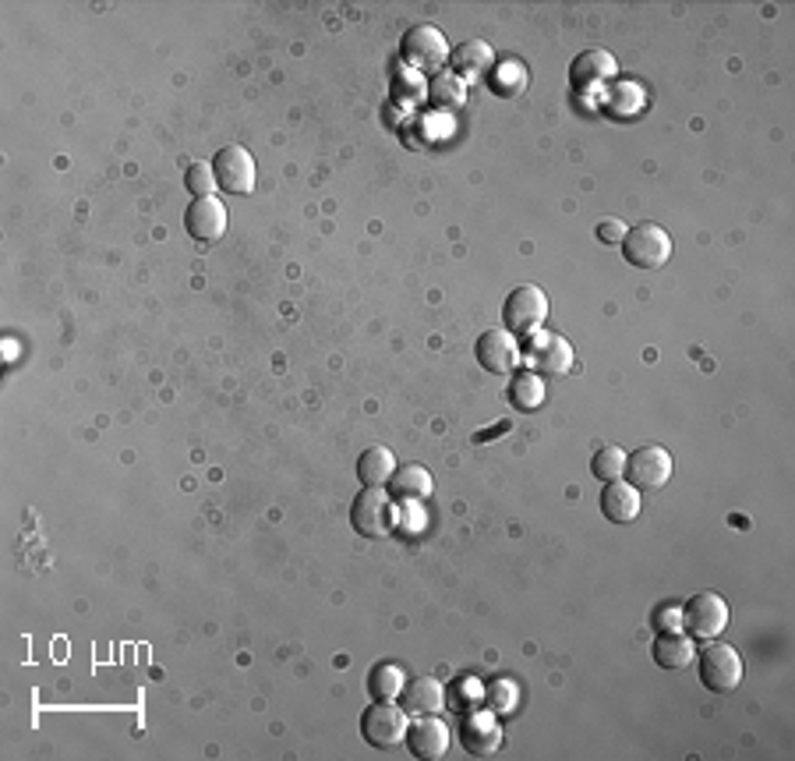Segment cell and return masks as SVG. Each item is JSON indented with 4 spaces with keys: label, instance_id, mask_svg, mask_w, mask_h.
Instances as JSON below:
<instances>
[{
    "label": "cell",
    "instance_id": "obj_1",
    "mask_svg": "<svg viewBox=\"0 0 795 761\" xmlns=\"http://www.w3.org/2000/svg\"><path fill=\"white\" fill-rule=\"evenodd\" d=\"M697 670H700V684L711 690V695H732V690L743 684V655L718 638L700 648Z\"/></svg>",
    "mask_w": 795,
    "mask_h": 761
},
{
    "label": "cell",
    "instance_id": "obj_2",
    "mask_svg": "<svg viewBox=\"0 0 795 761\" xmlns=\"http://www.w3.org/2000/svg\"><path fill=\"white\" fill-rule=\"evenodd\" d=\"M622 256H626V262L636 266V270H661V266H669V259H672V237L664 228H658V223L644 220L622 237Z\"/></svg>",
    "mask_w": 795,
    "mask_h": 761
},
{
    "label": "cell",
    "instance_id": "obj_3",
    "mask_svg": "<svg viewBox=\"0 0 795 761\" xmlns=\"http://www.w3.org/2000/svg\"><path fill=\"white\" fill-rule=\"evenodd\" d=\"M407 729H410V715L403 704H396V701H375V704H368L361 715V733L375 751H393V747H400L407 740Z\"/></svg>",
    "mask_w": 795,
    "mask_h": 761
},
{
    "label": "cell",
    "instance_id": "obj_4",
    "mask_svg": "<svg viewBox=\"0 0 795 761\" xmlns=\"http://www.w3.org/2000/svg\"><path fill=\"white\" fill-rule=\"evenodd\" d=\"M400 50H403V61L410 67H418V72H438L446 61H449V44L446 36L435 29V25L421 22V25H410L400 39Z\"/></svg>",
    "mask_w": 795,
    "mask_h": 761
},
{
    "label": "cell",
    "instance_id": "obj_5",
    "mask_svg": "<svg viewBox=\"0 0 795 761\" xmlns=\"http://www.w3.org/2000/svg\"><path fill=\"white\" fill-rule=\"evenodd\" d=\"M502 319H506L509 333H527V336L537 333L548 319V294L542 287H531V284L513 287L506 294Z\"/></svg>",
    "mask_w": 795,
    "mask_h": 761
},
{
    "label": "cell",
    "instance_id": "obj_6",
    "mask_svg": "<svg viewBox=\"0 0 795 761\" xmlns=\"http://www.w3.org/2000/svg\"><path fill=\"white\" fill-rule=\"evenodd\" d=\"M683 624H686L690 638L715 641L729 627V602L715 596V591H697V596L683 605Z\"/></svg>",
    "mask_w": 795,
    "mask_h": 761
},
{
    "label": "cell",
    "instance_id": "obj_7",
    "mask_svg": "<svg viewBox=\"0 0 795 761\" xmlns=\"http://www.w3.org/2000/svg\"><path fill=\"white\" fill-rule=\"evenodd\" d=\"M672 454L664 446L658 443H647L641 450H633V454H626V482L636 489V492H655L661 489L664 482L672 478Z\"/></svg>",
    "mask_w": 795,
    "mask_h": 761
},
{
    "label": "cell",
    "instance_id": "obj_8",
    "mask_svg": "<svg viewBox=\"0 0 795 761\" xmlns=\"http://www.w3.org/2000/svg\"><path fill=\"white\" fill-rule=\"evenodd\" d=\"M350 525L364 539H386L393 535V500L382 489H364L350 506Z\"/></svg>",
    "mask_w": 795,
    "mask_h": 761
},
{
    "label": "cell",
    "instance_id": "obj_9",
    "mask_svg": "<svg viewBox=\"0 0 795 761\" xmlns=\"http://www.w3.org/2000/svg\"><path fill=\"white\" fill-rule=\"evenodd\" d=\"M212 174H216V185L231 195H248L259 181V167L254 157L245 146H223L212 160Z\"/></svg>",
    "mask_w": 795,
    "mask_h": 761
},
{
    "label": "cell",
    "instance_id": "obj_10",
    "mask_svg": "<svg viewBox=\"0 0 795 761\" xmlns=\"http://www.w3.org/2000/svg\"><path fill=\"white\" fill-rule=\"evenodd\" d=\"M460 744L467 754L488 758L502 747V726L492 709H471L460 719Z\"/></svg>",
    "mask_w": 795,
    "mask_h": 761
},
{
    "label": "cell",
    "instance_id": "obj_11",
    "mask_svg": "<svg viewBox=\"0 0 795 761\" xmlns=\"http://www.w3.org/2000/svg\"><path fill=\"white\" fill-rule=\"evenodd\" d=\"M474 355H477V365L485 372H492V376H509L520 365L523 351H520L517 333H509V330H488V333L477 336Z\"/></svg>",
    "mask_w": 795,
    "mask_h": 761
},
{
    "label": "cell",
    "instance_id": "obj_12",
    "mask_svg": "<svg viewBox=\"0 0 795 761\" xmlns=\"http://www.w3.org/2000/svg\"><path fill=\"white\" fill-rule=\"evenodd\" d=\"M226 223H231V213H226V206L216 199V195H202V199H195L188 206V213H184V231L202 245L223 242Z\"/></svg>",
    "mask_w": 795,
    "mask_h": 761
},
{
    "label": "cell",
    "instance_id": "obj_13",
    "mask_svg": "<svg viewBox=\"0 0 795 761\" xmlns=\"http://www.w3.org/2000/svg\"><path fill=\"white\" fill-rule=\"evenodd\" d=\"M531 361V372L537 376H562V372H570V365H573V347L566 336L559 333H531V341H527V355H523Z\"/></svg>",
    "mask_w": 795,
    "mask_h": 761
},
{
    "label": "cell",
    "instance_id": "obj_14",
    "mask_svg": "<svg viewBox=\"0 0 795 761\" xmlns=\"http://www.w3.org/2000/svg\"><path fill=\"white\" fill-rule=\"evenodd\" d=\"M410 754L421 761H438L449 751V726L438 715H418V723H410L407 740Z\"/></svg>",
    "mask_w": 795,
    "mask_h": 761
},
{
    "label": "cell",
    "instance_id": "obj_15",
    "mask_svg": "<svg viewBox=\"0 0 795 761\" xmlns=\"http://www.w3.org/2000/svg\"><path fill=\"white\" fill-rule=\"evenodd\" d=\"M601 514L612 520V525H633V520L641 517V492H636L626 478L605 482V489H601Z\"/></svg>",
    "mask_w": 795,
    "mask_h": 761
},
{
    "label": "cell",
    "instance_id": "obj_16",
    "mask_svg": "<svg viewBox=\"0 0 795 761\" xmlns=\"http://www.w3.org/2000/svg\"><path fill=\"white\" fill-rule=\"evenodd\" d=\"M400 704L407 715H438L446 709V687L435 676H414V680H407Z\"/></svg>",
    "mask_w": 795,
    "mask_h": 761
},
{
    "label": "cell",
    "instance_id": "obj_17",
    "mask_svg": "<svg viewBox=\"0 0 795 761\" xmlns=\"http://www.w3.org/2000/svg\"><path fill=\"white\" fill-rule=\"evenodd\" d=\"M616 72H619V64H616V58L608 50H584L580 53V58L570 64V78H573V86L576 89H591V86H601V82H608V78H616Z\"/></svg>",
    "mask_w": 795,
    "mask_h": 761
},
{
    "label": "cell",
    "instance_id": "obj_18",
    "mask_svg": "<svg viewBox=\"0 0 795 761\" xmlns=\"http://www.w3.org/2000/svg\"><path fill=\"white\" fill-rule=\"evenodd\" d=\"M435 492V482L424 464H400L389 478V496L403 500V503H421Z\"/></svg>",
    "mask_w": 795,
    "mask_h": 761
},
{
    "label": "cell",
    "instance_id": "obj_19",
    "mask_svg": "<svg viewBox=\"0 0 795 761\" xmlns=\"http://www.w3.org/2000/svg\"><path fill=\"white\" fill-rule=\"evenodd\" d=\"M655 662L661 670H686L693 659H697V648L686 630H661L655 638Z\"/></svg>",
    "mask_w": 795,
    "mask_h": 761
},
{
    "label": "cell",
    "instance_id": "obj_20",
    "mask_svg": "<svg viewBox=\"0 0 795 761\" xmlns=\"http://www.w3.org/2000/svg\"><path fill=\"white\" fill-rule=\"evenodd\" d=\"M449 58H452V67H457V75L463 82H477V78L492 75V61H495L492 47L481 44V39H467V44H460Z\"/></svg>",
    "mask_w": 795,
    "mask_h": 761
},
{
    "label": "cell",
    "instance_id": "obj_21",
    "mask_svg": "<svg viewBox=\"0 0 795 761\" xmlns=\"http://www.w3.org/2000/svg\"><path fill=\"white\" fill-rule=\"evenodd\" d=\"M396 471V457L389 446H368L358 457V478L364 489H382Z\"/></svg>",
    "mask_w": 795,
    "mask_h": 761
},
{
    "label": "cell",
    "instance_id": "obj_22",
    "mask_svg": "<svg viewBox=\"0 0 795 761\" xmlns=\"http://www.w3.org/2000/svg\"><path fill=\"white\" fill-rule=\"evenodd\" d=\"M424 96L435 110H460L467 103V82L457 72H435Z\"/></svg>",
    "mask_w": 795,
    "mask_h": 761
},
{
    "label": "cell",
    "instance_id": "obj_23",
    "mask_svg": "<svg viewBox=\"0 0 795 761\" xmlns=\"http://www.w3.org/2000/svg\"><path fill=\"white\" fill-rule=\"evenodd\" d=\"M407 687V673L396 662H378V666L368 673V695L375 701H400Z\"/></svg>",
    "mask_w": 795,
    "mask_h": 761
},
{
    "label": "cell",
    "instance_id": "obj_24",
    "mask_svg": "<svg viewBox=\"0 0 795 761\" xmlns=\"http://www.w3.org/2000/svg\"><path fill=\"white\" fill-rule=\"evenodd\" d=\"M509 404L517 412H537L545 404V379L537 372H517L509 383Z\"/></svg>",
    "mask_w": 795,
    "mask_h": 761
},
{
    "label": "cell",
    "instance_id": "obj_25",
    "mask_svg": "<svg viewBox=\"0 0 795 761\" xmlns=\"http://www.w3.org/2000/svg\"><path fill=\"white\" fill-rule=\"evenodd\" d=\"M626 471V450L616 443H601L591 457V475L601 478V482H616Z\"/></svg>",
    "mask_w": 795,
    "mask_h": 761
},
{
    "label": "cell",
    "instance_id": "obj_26",
    "mask_svg": "<svg viewBox=\"0 0 795 761\" xmlns=\"http://www.w3.org/2000/svg\"><path fill=\"white\" fill-rule=\"evenodd\" d=\"M517 701H520V690L513 680H492L485 687V704L495 712V715H502V712H513L517 709Z\"/></svg>",
    "mask_w": 795,
    "mask_h": 761
},
{
    "label": "cell",
    "instance_id": "obj_27",
    "mask_svg": "<svg viewBox=\"0 0 795 761\" xmlns=\"http://www.w3.org/2000/svg\"><path fill=\"white\" fill-rule=\"evenodd\" d=\"M523 86H527V75H523V64H517V61L499 64L492 72V89L495 93L513 96V93H523Z\"/></svg>",
    "mask_w": 795,
    "mask_h": 761
},
{
    "label": "cell",
    "instance_id": "obj_28",
    "mask_svg": "<svg viewBox=\"0 0 795 761\" xmlns=\"http://www.w3.org/2000/svg\"><path fill=\"white\" fill-rule=\"evenodd\" d=\"M184 185L195 195V199H202V195H212L220 185H216V174H212V163H191L188 174H184Z\"/></svg>",
    "mask_w": 795,
    "mask_h": 761
},
{
    "label": "cell",
    "instance_id": "obj_29",
    "mask_svg": "<svg viewBox=\"0 0 795 761\" xmlns=\"http://www.w3.org/2000/svg\"><path fill=\"white\" fill-rule=\"evenodd\" d=\"M622 237H626V228H622L619 220H601L598 223V242H605V245H622Z\"/></svg>",
    "mask_w": 795,
    "mask_h": 761
}]
</instances>
